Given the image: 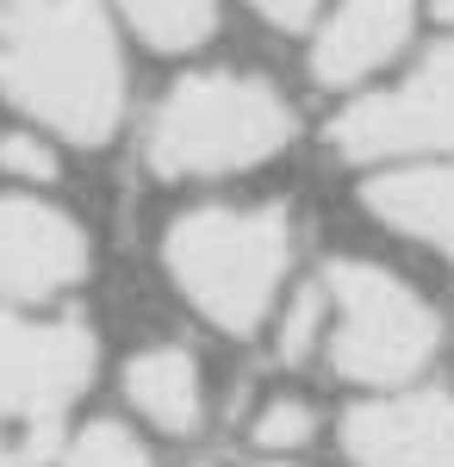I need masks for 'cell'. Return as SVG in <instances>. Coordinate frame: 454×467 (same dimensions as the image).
I'll list each match as a JSON object with an SVG mask.
<instances>
[{
    "instance_id": "1",
    "label": "cell",
    "mask_w": 454,
    "mask_h": 467,
    "mask_svg": "<svg viewBox=\"0 0 454 467\" xmlns=\"http://www.w3.org/2000/svg\"><path fill=\"white\" fill-rule=\"evenodd\" d=\"M330 150L367 169L361 200L386 231L454 268V44L423 57L411 81L355 100L330 125Z\"/></svg>"
},
{
    "instance_id": "15",
    "label": "cell",
    "mask_w": 454,
    "mask_h": 467,
    "mask_svg": "<svg viewBox=\"0 0 454 467\" xmlns=\"http://www.w3.org/2000/svg\"><path fill=\"white\" fill-rule=\"evenodd\" d=\"M330 330V299H324V287H312L293 312H286V330H280V356L286 361H305L317 349V337Z\"/></svg>"
},
{
    "instance_id": "9",
    "label": "cell",
    "mask_w": 454,
    "mask_h": 467,
    "mask_svg": "<svg viewBox=\"0 0 454 467\" xmlns=\"http://www.w3.org/2000/svg\"><path fill=\"white\" fill-rule=\"evenodd\" d=\"M411 6L418 0H336V13L324 19L312 44V69L324 88H349L361 75H374L405 44L411 32Z\"/></svg>"
},
{
    "instance_id": "8",
    "label": "cell",
    "mask_w": 454,
    "mask_h": 467,
    "mask_svg": "<svg viewBox=\"0 0 454 467\" xmlns=\"http://www.w3.org/2000/svg\"><path fill=\"white\" fill-rule=\"evenodd\" d=\"M343 455L355 467H454V399L386 393L343 418Z\"/></svg>"
},
{
    "instance_id": "11",
    "label": "cell",
    "mask_w": 454,
    "mask_h": 467,
    "mask_svg": "<svg viewBox=\"0 0 454 467\" xmlns=\"http://www.w3.org/2000/svg\"><path fill=\"white\" fill-rule=\"evenodd\" d=\"M119 13L156 50H193L218 26V0H119Z\"/></svg>"
},
{
    "instance_id": "7",
    "label": "cell",
    "mask_w": 454,
    "mask_h": 467,
    "mask_svg": "<svg viewBox=\"0 0 454 467\" xmlns=\"http://www.w3.org/2000/svg\"><path fill=\"white\" fill-rule=\"evenodd\" d=\"M88 275V237L63 206L6 187L0 193V306H44Z\"/></svg>"
},
{
    "instance_id": "14",
    "label": "cell",
    "mask_w": 454,
    "mask_h": 467,
    "mask_svg": "<svg viewBox=\"0 0 454 467\" xmlns=\"http://www.w3.org/2000/svg\"><path fill=\"white\" fill-rule=\"evenodd\" d=\"M0 175L13 181L19 193L57 181V150H50V138H44V131H6V138H0Z\"/></svg>"
},
{
    "instance_id": "3",
    "label": "cell",
    "mask_w": 454,
    "mask_h": 467,
    "mask_svg": "<svg viewBox=\"0 0 454 467\" xmlns=\"http://www.w3.org/2000/svg\"><path fill=\"white\" fill-rule=\"evenodd\" d=\"M293 100L268 75L193 69L156 100L143 125V162L162 181L243 175L293 144Z\"/></svg>"
},
{
    "instance_id": "12",
    "label": "cell",
    "mask_w": 454,
    "mask_h": 467,
    "mask_svg": "<svg viewBox=\"0 0 454 467\" xmlns=\"http://www.w3.org/2000/svg\"><path fill=\"white\" fill-rule=\"evenodd\" d=\"M249 436H255V449H268V455H299L317 436V411L305 399H268V405L249 418Z\"/></svg>"
},
{
    "instance_id": "2",
    "label": "cell",
    "mask_w": 454,
    "mask_h": 467,
    "mask_svg": "<svg viewBox=\"0 0 454 467\" xmlns=\"http://www.w3.org/2000/svg\"><path fill=\"white\" fill-rule=\"evenodd\" d=\"M0 100L63 144H106L125 119V57L100 0H26L0 26Z\"/></svg>"
},
{
    "instance_id": "18",
    "label": "cell",
    "mask_w": 454,
    "mask_h": 467,
    "mask_svg": "<svg viewBox=\"0 0 454 467\" xmlns=\"http://www.w3.org/2000/svg\"><path fill=\"white\" fill-rule=\"evenodd\" d=\"M436 13H442V19H454V0H436Z\"/></svg>"
},
{
    "instance_id": "13",
    "label": "cell",
    "mask_w": 454,
    "mask_h": 467,
    "mask_svg": "<svg viewBox=\"0 0 454 467\" xmlns=\"http://www.w3.org/2000/svg\"><path fill=\"white\" fill-rule=\"evenodd\" d=\"M63 467H156V462H150V449H143L125 424H88V431L69 442Z\"/></svg>"
},
{
    "instance_id": "16",
    "label": "cell",
    "mask_w": 454,
    "mask_h": 467,
    "mask_svg": "<svg viewBox=\"0 0 454 467\" xmlns=\"http://www.w3.org/2000/svg\"><path fill=\"white\" fill-rule=\"evenodd\" d=\"M249 6H255L268 26H280V32H299V26L317 13V0H249Z\"/></svg>"
},
{
    "instance_id": "6",
    "label": "cell",
    "mask_w": 454,
    "mask_h": 467,
    "mask_svg": "<svg viewBox=\"0 0 454 467\" xmlns=\"http://www.w3.org/2000/svg\"><path fill=\"white\" fill-rule=\"evenodd\" d=\"M324 299H330V368L361 387H405L411 374L429 368L442 349V318L411 281H398L380 262H330L324 275Z\"/></svg>"
},
{
    "instance_id": "10",
    "label": "cell",
    "mask_w": 454,
    "mask_h": 467,
    "mask_svg": "<svg viewBox=\"0 0 454 467\" xmlns=\"http://www.w3.org/2000/svg\"><path fill=\"white\" fill-rule=\"evenodd\" d=\"M125 399L162 436H193L206 424V380H200L193 349L181 343H150L125 361Z\"/></svg>"
},
{
    "instance_id": "17",
    "label": "cell",
    "mask_w": 454,
    "mask_h": 467,
    "mask_svg": "<svg viewBox=\"0 0 454 467\" xmlns=\"http://www.w3.org/2000/svg\"><path fill=\"white\" fill-rule=\"evenodd\" d=\"M19 6H26V0H0V26H6V19H13Z\"/></svg>"
},
{
    "instance_id": "4",
    "label": "cell",
    "mask_w": 454,
    "mask_h": 467,
    "mask_svg": "<svg viewBox=\"0 0 454 467\" xmlns=\"http://www.w3.org/2000/svg\"><path fill=\"white\" fill-rule=\"evenodd\" d=\"M162 268L181 299L218 324L224 337H249L274 312V293L293 268V218L286 206H193L162 237Z\"/></svg>"
},
{
    "instance_id": "5",
    "label": "cell",
    "mask_w": 454,
    "mask_h": 467,
    "mask_svg": "<svg viewBox=\"0 0 454 467\" xmlns=\"http://www.w3.org/2000/svg\"><path fill=\"white\" fill-rule=\"evenodd\" d=\"M94 361L100 349L81 318L0 312V467H50Z\"/></svg>"
}]
</instances>
